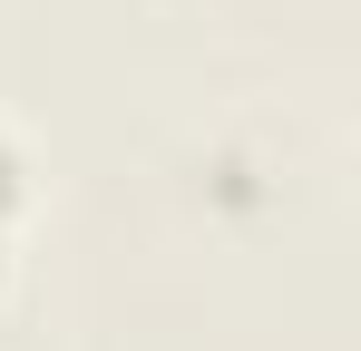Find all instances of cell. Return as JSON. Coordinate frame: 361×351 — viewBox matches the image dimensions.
<instances>
[{"label": "cell", "instance_id": "cell-1", "mask_svg": "<svg viewBox=\"0 0 361 351\" xmlns=\"http://www.w3.org/2000/svg\"><path fill=\"white\" fill-rule=\"evenodd\" d=\"M20 215H30V147L0 117V292H10V264H20Z\"/></svg>", "mask_w": 361, "mask_h": 351}]
</instances>
